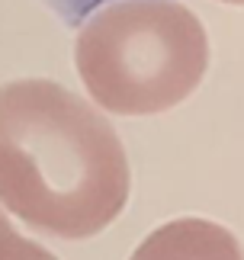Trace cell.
I'll list each match as a JSON object with an SVG mask.
<instances>
[{"label": "cell", "mask_w": 244, "mask_h": 260, "mask_svg": "<svg viewBox=\"0 0 244 260\" xmlns=\"http://www.w3.org/2000/svg\"><path fill=\"white\" fill-rule=\"evenodd\" d=\"M129 157L116 128L52 81L0 87V203L45 235H100L129 203Z\"/></svg>", "instance_id": "1"}, {"label": "cell", "mask_w": 244, "mask_h": 260, "mask_svg": "<svg viewBox=\"0 0 244 260\" xmlns=\"http://www.w3.org/2000/svg\"><path fill=\"white\" fill-rule=\"evenodd\" d=\"M74 61L106 113L155 116L199 87L209 39L196 13L177 0H119L87 19Z\"/></svg>", "instance_id": "2"}, {"label": "cell", "mask_w": 244, "mask_h": 260, "mask_svg": "<svg viewBox=\"0 0 244 260\" xmlns=\"http://www.w3.org/2000/svg\"><path fill=\"white\" fill-rule=\"evenodd\" d=\"M129 260H244L238 238L206 218H177L155 228Z\"/></svg>", "instance_id": "3"}, {"label": "cell", "mask_w": 244, "mask_h": 260, "mask_svg": "<svg viewBox=\"0 0 244 260\" xmlns=\"http://www.w3.org/2000/svg\"><path fill=\"white\" fill-rule=\"evenodd\" d=\"M0 260H58V257L48 254L42 244L19 238L16 232H4L0 235Z\"/></svg>", "instance_id": "4"}, {"label": "cell", "mask_w": 244, "mask_h": 260, "mask_svg": "<svg viewBox=\"0 0 244 260\" xmlns=\"http://www.w3.org/2000/svg\"><path fill=\"white\" fill-rule=\"evenodd\" d=\"M4 232H13V225H10V218L0 212V235H4Z\"/></svg>", "instance_id": "5"}, {"label": "cell", "mask_w": 244, "mask_h": 260, "mask_svg": "<svg viewBox=\"0 0 244 260\" xmlns=\"http://www.w3.org/2000/svg\"><path fill=\"white\" fill-rule=\"evenodd\" d=\"M222 4H238V7H244V0H222Z\"/></svg>", "instance_id": "6"}]
</instances>
